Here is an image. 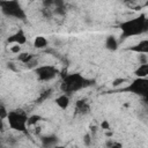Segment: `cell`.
<instances>
[{"instance_id":"18","label":"cell","mask_w":148,"mask_h":148,"mask_svg":"<svg viewBox=\"0 0 148 148\" xmlns=\"http://www.w3.org/2000/svg\"><path fill=\"white\" fill-rule=\"evenodd\" d=\"M8 114H9V111H7L6 108H5V105L1 104V106H0V118H1V120L8 118Z\"/></svg>"},{"instance_id":"17","label":"cell","mask_w":148,"mask_h":148,"mask_svg":"<svg viewBox=\"0 0 148 148\" xmlns=\"http://www.w3.org/2000/svg\"><path fill=\"white\" fill-rule=\"evenodd\" d=\"M52 94V89H47V90H45V91H43L42 94H40V96H39V98L37 99V102L38 103H40V102H43V101H45L50 95Z\"/></svg>"},{"instance_id":"3","label":"cell","mask_w":148,"mask_h":148,"mask_svg":"<svg viewBox=\"0 0 148 148\" xmlns=\"http://www.w3.org/2000/svg\"><path fill=\"white\" fill-rule=\"evenodd\" d=\"M8 125L12 130L18 131V132H25L28 126V116L25 111L22 109H16L13 111H9L8 114Z\"/></svg>"},{"instance_id":"4","label":"cell","mask_w":148,"mask_h":148,"mask_svg":"<svg viewBox=\"0 0 148 148\" xmlns=\"http://www.w3.org/2000/svg\"><path fill=\"white\" fill-rule=\"evenodd\" d=\"M0 7H1V12L7 16L20 18V20H24L25 18V13L22 9V7L18 3V1H16V0L0 1Z\"/></svg>"},{"instance_id":"1","label":"cell","mask_w":148,"mask_h":148,"mask_svg":"<svg viewBox=\"0 0 148 148\" xmlns=\"http://www.w3.org/2000/svg\"><path fill=\"white\" fill-rule=\"evenodd\" d=\"M147 20V16L145 14H140L139 16L124 21L119 24L120 31H121V38H128L133 36H138L141 34H145V22Z\"/></svg>"},{"instance_id":"12","label":"cell","mask_w":148,"mask_h":148,"mask_svg":"<svg viewBox=\"0 0 148 148\" xmlns=\"http://www.w3.org/2000/svg\"><path fill=\"white\" fill-rule=\"evenodd\" d=\"M134 75L136 77H148V62L140 65L134 71Z\"/></svg>"},{"instance_id":"27","label":"cell","mask_w":148,"mask_h":148,"mask_svg":"<svg viewBox=\"0 0 148 148\" xmlns=\"http://www.w3.org/2000/svg\"><path fill=\"white\" fill-rule=\"evenodd\" d=\"M53 148H65V147L64 146H54Z\"/></svg>"},{"instance_id":"29","label":"cell","mask_w":148,"mask_h":148,"mask_svg":"<svg viewBox=\"0 0 148 148\" xmlns=\"http://www.w3.org/2000/svg\"><path fill=\"white\" fill-rule=\"evenodd\" d=\"M145 6H146V7H148V0H147V1L145 2Z\"/></svg>"},{"instance_id":"24","label":"cell","mask_w":148,"mask_h":148,"mask_svg":"<svg viewBox=\"0 0 148 148\" xmlns=\"http://www.w3.org/2000/svg\"><path fill=\"white\" fill-rule=\"evenodd\" d=\"M109 148H123V145L120 142H117V141H113V143L109 147Z\"/></svg>"},{"instance_id":"2","label":"cell","mask_w":148,"mask_h":148,"mask_svg":"<svg viewBox=\"0 0 148 148\" xmlns=\"http://www.w3.org/2000/svg\"><path fill=\"white\" fill-rule=\"evenodd\" d=\"M90 82L91 81L83 77L80 73H71L62 79L60 83V90L66 95H71L75 91L81 90L82 88H86L90 84Z\"/></svg>"},{"instance_id":"25","label":"cell","mask_w":148,"mask_h":148,"mask_svg":"<svg viewBox=\"0 0 148 148\" xmlns=\"http://www.w3.org/2000/svg\"><path fill=\"white\" fill-rule=\"evenodd\" d=\"M96 132H97V127H96L95 125H91V126H90V132H89V133H90L91 135H95Z\"/></svg>"},{"instance_id":"11","label":"cell","mask_w":148,"mask_h":148,"mask_svg":"<svg viewBox=\"0 0 148 148\" xmlns=\"http://www.w3.org/2000/svg\"><path fill=\"white\" fill-rule=\"evenodd\" d=\"M105 47L110 51H116L118 49V42L114 36H108L105 39Z\"/></svg>"},{"instance_id":"13","label":"cell","mask_w":148,"mask_h":148,"mask_svg":"<svg viewBox=\"0 0 148 148\" xmlns=\"http://www.w3.org/2000/svg\"><path fill=\"white\" fill-rule=\"evenodd\" d=\"M35 58V56L30 52H21L18 56H17V60L24 65H27L29 61H31L32 59Z\"/></svg>"},{"instance_id":"14","label":"cell","mask_w":148,"mask_h":148,"mask_svg":"<svg viewBox=\"0 0 148 148\" xmlns=\"http://www.w3.org/2000/svg\"><path fill=\"white\" fill-rule=\"evenodd\" d=\"M47 44H49L47 39L45 37H43V36H37L35 38V40H34V46L36 49H44V47L47 46Z\"/></svg>"},{"instance_id":"26","label":"cell","mask_w":148,"mask_h":148,"mask_svg":"<svg viewBox=\"0 0 148 148\" xmlns=\"http://www.w3.org/2000/svg\"><path fill=\"white\" fill-rule=\"evenodd\" d=\"M112 135H113V133H112L111 131H106V132H105V136H106V138H112Z\"/></svg>"},{"instance_id":"20","label":"cell","mask_w":148,"mask_h":148,"mask_svg":"<svg viewBox=\"0 0 148 148\" xmlns=\"http://www.w3.org/2000/svg\"><path fill=\"white\" fill-rule=\"evenodd\" d=\"M25 67H27V68H35V69H36V68L38 67V60H37L36 58H34L31 61H29V62L25 65Z\"/></svg>"},{"instance_id":"19","label":"cell","mask_w":148,"mask_h":148,"mask_svg":"<svg viewBox=\"0 0 148 148\" xmlns=\"http://www.w3.org/2000/svg\"><path fill=\"white\" fill-rule=\"evenodd\" d=\"M91 142H92V135L90 133H86L83 135V143H84V146H90Z\"/></svg>"},{"instance_id":"16","label":"cell","mask_w":148,"mask_h":148,"mask_svg":"<svg viewBox=\"0 0 148 148\" xmlns=\"http://www.w3.org/2000/svg\"><path fill=\"white\" fill-rule=\"evenodd\" d=\"M39 120H42V117L39 114H31L28 117V126H35Z\"/></svg>"},{"instance_id":"10","label":"cell","mask_w":148,"mask_h":148,"mask_svg":"<svg viewBox=\"0 0 148 148\" xmlns=\"http://www.w3.org/2000/svg\"><path fill=\"white\" fill-rule=\"evenodd\" d=\"M54 102H56V104H57L60 109L66 110V109L68 108V105H69V96L66 95V94H62V95L58 96Z\"/></svg>"},{"instance_id":"7","label":"cell","mask_w":148,"mask_h":148,"mask_svg":"<svg viewBox=\"0 0 148 148\" xmlns=\"http://www.w3.org/2000/svg\"><path fill=\"white\" fill-rule=\"evenodd\" d=\"M8 43H15L17 45H23L27 43V36L23 31V29H18L14 35H12L8 39H7Z\"/></svg>"},{"instance_id":"22","label":"cell","mask_w":148,"mask_h":148,"mask_svg":"<svg viewBox=\"0 0 148 148\" xmlns=\"http://www.w3.org/2000/svg\"><path fill=\"white\" fill-rule=\"evenodd\" d=\"M10 52H12V53H17V54H20V53H21V46L17 45V44H15L14 46L10 47Z\"/></svg>"},{"instance_id":"15","label":"cell","mask_w":148,"mask_h":148,"mask_svg":"<svg viewBox=\"0 0 148 148\" xmlns=\"http://www.w3.org/2000/svg\"><path fill=\"white\" fill-rule=\"evenodd\" d=\"M42 142L44 146L49 147V146H54L57 143V138L56 136H43L42 138Z\"/></svg>"},{"instance_id":"23","label":"cell","mask_w":148,"mask_h":148,"mask_svg":"<svg viewBox=\"0 0 148 148\" xmlns=\"http://www.w3.org/2000/svg\"><path fill=\"white\" fill-rule=\"evenodd\" d=\"M101 127H102V130L109 131V130H110V124H109V121H108V120H103V121L101 123Z\"/></svg>"},{"instance_id":"8","label":"cell","mask_w":148,"mask_h":148,"mask_svg":"<svg viewBox=\"0 0 148 148\" xmlns=\"http://www.w3.org/2000/svg\"><path fill=\"white\" fill-rule=\"evenodd\" d=\"M90 112V105L86 98L77 99L75 103V113L79 114H88Z\"/></svg>"},{"instance_id":"5","label":"cell","mask_w":148,"mask_h":148,"mask_svg":"<svg viewBox=\"0 0 148 148\" xmlns=\"http://www.w3.org/2000/svg\"><path fill=\"white\" fill-rule=\"evenodd\" d=\"M123 91H130L134 95H139L141 97H146L148 94V77H136L134 79Z\"/></svg>"},{"instance_id":"21","label":"cell","mask_w":148,"mask_h":148,"mask_svg":"<svg viewBox=\"0 0 148 148\" xmlns=\"http://www.w3.org/2000/svg\"><path fill=\"white\" fill-rule=\"evenodd\" d=\"M125 81H126V79H123V77L116 79V80H113V81H112V86H113V87H118V86H120L121 83H124Z\"/></svg>"},{"instance_id":"6","label":"cell","mask_w":148,"mask_h":148,"mask_svg":"<svg viewBox=\"0 0 148 148\" xmlns=\"http://www.w3.org/2000/svg\"><path fill=\"white\" fill-rule=\"evenodd\" d=\"M37 77L39 81H50L56 77L57 74H59V71L51 65H44V66H38L35 69Z\"/></svg>"},{"instance_id":"9","label":"cell","mask_w":148,"mask_h":148,"mask_svg":"<svg viewBox=\"0 0 148 148\" xmlns=\"http://www.w3.org/2000/svg\"><path fill=\"white\" fill-rule=\"evenodd\" d=\"M127 50L128 51H132V52H135V53L146 54V53H148V39L140 40L139 43L134 44L133 46H130Z\"/></svg>"},{"instance_id":"28","label":"cell","mask_w":148,"mask_h":148,"mask_svg":"<svg viewBox=\"0 0 148 148\" xmlns=\"http://www.w3.org/2000/svg\"><path fill=\"white\" fill-rule=\"evenodd\" d=\"M143 101H145V102H148V94H147V96L143 98Z\"/></svg>"}]
</instances>
